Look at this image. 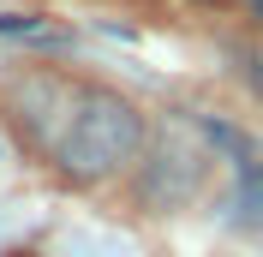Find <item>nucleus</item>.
Segmentation results:
<instances>
[{"label": "nucleus", "instance_id": "3", "mask_svg": "<svg viewBox=\"0 0 263 257\" xmlns=\"http://www.w3.org/2000/svg\"><path fill=\"white\" fill-rule=\"evenodd\" d=\"M233 209L246 222H263V161H239V192H233Z\"/></svg>", "mask_w": 263, "mask_h": 257}, {"label": "nucleus", "instance_id": "2", "mask_svg": "<svg viewBox=\"0 0 263 257\" xmlns=\"http://www.w3.org/2000/svg\"><path fill=\"white\" fill-rule=\"evenodd\" d=\"M210 144L197 138L185 120H167L156 138H144V179H138V197L149 209H180L192 204L203 186H210Z\"/></svg>", "mask_w": 263, "mask_h": 257}, {"label": "nucleus", "instance_id": "4", "mask_svg": "<svg viewBox=\"0 0 263 257\" xmlns=\"http://www.w3.org/2000/svg\"><path fill=\"white\" fill-rule=\"evenodd\" d=\"M246 72H251V84H263V54H251V66H246Z\"/></svg>", "mask_w": 263, "mask_h": 257}, {"label": "nucleus", "instance_id": "1", "mask_svg": "<svg viewBox=\"0 0 263 257\" xmlns=\"http://www.w3.org/2000/svg\"><path fill=\"white\" fill-rule=\"evenodd\" d=\"M144 156V114L114 90H84L72 96L60 132H54V168L78 186L114 179L120 168Z\"/></svg>", "mask_w": 263, "mask_h": 257}, {"label": "nucleus", "instance_id": "5", "mask_svg": "<svg viewBox=\"0 0 263 257\" xmlns=\"http://www.w3.org/2000/svg\"><path fill=\"white\" fill-rule=\"evenodd\" d=\"M246 6H251V12H257V24H263V0H246Z\"/></svg>", "mask_w": 263, "mask_h": 257}]
</instances>
